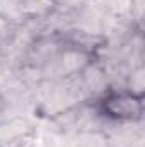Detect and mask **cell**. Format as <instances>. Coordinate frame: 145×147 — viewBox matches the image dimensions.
Masks as SVG:
<instances>
[{"label": "cell", "mask_w": 145, "mask_h": 147, "mask_svg": "<svg viewBox=\"0 0 145 147\" xmlns=\"http://www.w3.org/2000/svg\"><path fill=\"white\" fill-rule=\"evenodd\" d=\"M94 110L101 118L113 123H138L145 113V94L126 87H108L96 98Z\"/></svg>", "instance_id": "obj_1"}, {"label": "cell", "mask_w": 145, "mask_h": 147, "mask_svg": "<svg viewBox=\"0 0 145 147\" xmlns=\"http://www.w3.org/2000/svg\"><path fill=\"white\" fill-rule=\"evenodd\" d=\"M99 58L89 50L68 41L63 45L56 55V74L63 79H70L75 75H82L94 62Z\"/></svg>", "instance_id": "obj_2"}, {"label": "cell", "mask_w": 145, "mask_h": 147, "mask_svg": "<svg viewBox=\"0 0 145 147\" xmlns=\"http://www.w3.org/2000/svg\"><path fill=\"white\" fill-rule=\"evenodd\" d=\"M36 137V130L31 125L10 123L9 128H5L0 135V147H34Z\"/></svg>", "instance_id": "obj_3"}, {"label": "cell", "mask_w": 145, "mask_h": 147, "mask_svg": "<svg viewBox=\"0 0 145 147\" xmlns=\"http://www.w3.org/2000/svg\"><path fill=\"white\" fill-rule=\"evenodd\" d=\"M58 10V0H21L19 12L28 21H41L51 17Z\"/></svg>", "instance_id": "obj_4"}, {"label": "cell", "mask_w": 145, "mask_h": 147, "mask_svg": "<svg viewBox=\"0 0 145 147\" xmlns=\"http://www.w3.org/2000/svg\"><path fill=\"white\" fill-rule=\"evenodd\" d=\"M75 147H113V144L104 130L84 128L75 135Z\"/></svg>", "instance_id": "obj_5"}, {"label": "cell", "mask_w": 145, "mask_h": 147, "mask_svg": "<svg viewBox=\"0 0 145 147\" xmlns=\"http://www.w3.org/2000/svg\"><path fill=\"white\" fill-rule=\"evenodd\" d=\"M145 82H144V69L138 67L137 70H133L132 77H130V84L126 89L133 91V92H138V94H145V89H144Z\"/></svg>", "instance_id": "obj_6"}, {"label": "cell", "mask_w": 145, "mask_h": 147, "mask_svg": "<svg viewBox=\"0 0 145 147\" xmlns=\"http://www.w3.org/2000/svg\"><path fill=\"white\" fill-rule=\"evenodd\" d=\"M10 26H12V22H10V19L0 10V38L5 36L7 33H9V29H10Z\"/></svg>", "instance_id": "obj_7"}, {"label": "cell", "mask_w": 145, "mask_h": 147, "mask_svg": "<svg viewBox=\"0 0 145 147\" xmlns=\"http://www.w3.org/2000/svg\"><path fill=\"white\" fill-rule=\"evenodd\" d=\"M7 108H9V101H7V98H5V94L0 91V116L7 111Z\"/></svg>", "instance_id": "obj_8"}]
</instances>
